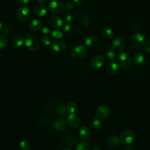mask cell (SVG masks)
<instances>
[{
  "instance_id": "484cf974",
  "label": "cell",
  "mask_w": 150,
  "mask_h": 150,
  "mask_svg": "<svg viewBox=\"0 0 150 150\" xmlns=\"http://www.w3.org/2000/svg\"><path fill=\"white\" fill-rule=\"evenodd\" d=\"M76 150H91L89 144L85 142H81L77 144Z\"/></svg>"
},
{
  "instance_id": "b9f144b4",
  "label": "cell",
  "mask_w": 150,
  "mask_h": 150,
  "mask_svg": "<svg viewBox=\"0 0 150 150\" xmlns=\"http://www.w3.org/2000/svg\"><path fill=\"white\" fill-rule=\"evenodd\" d=\"M73 2H74V4L77 5H80L83 2V0H73Z\"/></svg>"
},
{
  "instance_id": "44dd1931",
  "label": "cell",
  "mask_w": 150,
  "mask_h": 150,
  "mask_svg": "<svg viewBox=\"0 0 150 150\" xmlns=\"http://www.w3.org/2000/svg\"><path fill=\"white\" fill-rule=\"evenodd\" d=\"M107 142L108 145L111 147H116L118 146L121 143L120 138L115 136H112L108 138L107 140Z\"/></svg>"
},
{
  "instance_id": "8992f818",
  "label": "cell",
  "mask_w": 150,
  "mask_h": 150,
  "mask_svg": "<svg viewBox=\"0 0 150 150\" xmlns=\"http://www.w3.org/2000/svg\"><path fill=\"white\" fill-rule=\"evenodd\" d=\"M87 54V49L83 45H78L75 46L71 52L72 56L76 59H81L86 56Z\"/></svg>"
},
{
  "instance_id": "e575fe53",
  "label": "cell",
  "mask_w": 150,
  "mask_h": 150,
  "mask_svg": "<svg viewBox=\"0 0 150 150\" xmlns=\"http://www.w3.org/2000/svg\"><path fill=\"white\" fill-rule=\"evenodd\" d=\"M41 41L42 43L46 46H49L52 43V40L47 36H43L42 37Z\"/></svg>"
},
{
  "instance_id": "3957f363",
  "label": "cell",
  "mask_w": 150,
  "mask_h": 150,
  "mask_svg": "<svg viewBox=\"0 0 150 150\" xmlns=\"http://www.w3.org/2000/svg\"><path fill=\"white\" fill-rule=\"evenodd\" d=\"M121 143L124 145H128L132 143L135 138V134L131 131H124L120 135Z\"/></svg>"
},
{
  "instance_id": "f6af8a7d",
  "label": "cell",
  "mask_w": 150,
  "mask_h": 150,
  "mask_svg": "<svg viewBox=\"0 0 150 150\" xmlns=\"http://www.w3.org/2000/svg\"><path fill=\"white\" fill-rule=\"evenodd\" d=\"M63 150H72L70 148H68V147H66V148H64Z\"/></svg>"
},
{
  "instance_id": "f546056e",
  "label": "cell",
  "mask_w": 150,
  "mask_h": 150,
  "mask_svg": "<svg viewBox=\"0 0 150 150\" xmlns=\"http://www.w3.org/2000/svg\"><path fill=\"white\" fill-rule=\"evenodd\" d=\"M20 148L22 150H29L30 148V144L26 140H22L20 142Z\"/></svg>"
},
{
  "instance_id": "4fadbf2b",
  "label": "cell",
  "mask_w": 150,
  "mask_h": 150,
  "mask_svg": "<svg viewBox=\"0 0 150 150\" xmlns=\"http://www.w3.org/2000/svg\"><path fill=\"white\" fill-rule=\"evenodd\" d=\"M118 71V64L114 62H111L107 65L106 71L109 75H115Z\"/></svg>"
},
{
  "instance_id": "7bdbcfd3",
  "label": "cell",
  "mask_w": 150,
  "mask_h": 150,
  "mask_svg": "<svg viewBox=\"0 0 150 150\" xmlns=\"http://www.w3.org/2000/svg\"><path fill=\"white\" fill-rule=\"evenodd\" d=\"M3 30V25L2 23L0 21V32Z\"/></svg>"
},
{
  "instance_id": "cb8c5ba5",
  "label": "cell",
  "mask_w": 150,
  "mask_h": 150,
  "mask_svg": "<svg viewBox=\"0 0 150 150\" xmlns=\"http://www.w3.org/2000/svg\"><path fill=\"white\" fill-rule=\"evenodd\" d=\"M64 142L69 145H73L77 142V138L74 135H68L64 137Z\"/></svg>"
},
{
  "instance_id": "ab89813d",
  "label": "cell",
  "mask_w": 150,
  "mask_h": 150,
  "mask_svg": "<svg viewBox=\"0 0 150 150\" xmlns=\"http://www.w3.org/2000/svg\"><path fill=\"white\" fill-rule=\"evenodd\" d=\"M18 1L20 4L22 5H25L29 2V0H18Z\"/></svg>"
},
{
  "instance_id": "f1b7e54d",
  "label": "cell",
  "mask_w": 150,
  "mask_h": 150,
  "mask_svg": "<svg viewBox=\"0 0 150 150\" xmlns=\"http://www.w3.org/2000/svg\"><path fill=\"white\" fill-rule=\"evenodd\" d=\"M92 126L94 129H98L102 127V122L98 118H94L92 121Z\"/></svg>"
},
{
  "instance_id": "d4e9b609",
  "label": "cell",
  "mask_w": 150,
  "mask_h": 150,
  "mask_svg": "<svg viewBox=\"0 0 150 150\" xmlns=\"http://www.w3.org/2000/svg\"><path fill=\"white\" fill-rule=\"evenodd\" d=\"M91 20V18L90 16L88 15H84L82 17L81 23L83 27H87L90 25Z\"/></svg>"
},
{
  "instance_id": "5b68a950",
  "label": "cell",
  "mask_w": 150,
  "mask_h": 150,
  "mask_svg": "<svg viewBox=\"0 0 150 150\" xmlns=\"http://www.w3.org/2000/svg\"><path fill=\"white\" fill-rule=\"evenodd\" d=\"M63 5L60 0H52L49 2L48 9L53 13H60L63 11Z\"/></svg>"
},
{
  "instance_id": "f35d334b",
  "label": "cell",
  "mask_w": 150,
  "mask_h": 150,
  "mask_svg": "<svg viewBox=\"0 0 150 150\" xmlns=\"http://www.w3.org/2000/svg\"><path fill=\"white\" fill-rule=\"evenodd\" d=\"M145 50L148 52V53H150V40L147 42L146 43H145Z\"/></svg>"
},
{
  "instance_id": "9a60e30c",
  "label": "cell",
  "mask_w": 150,
  "mask_h": 150,
  "mask_svg": "<svg viewBox=\"0 0 150 150\" xmlns=\"http://www.w3.org/2000/svg\"><path fill=\"white\" fill-rule=\"evenodd\" d=\"M34 12L37 16H44L47 12V8L44 5H39L36 6Z\"/></svg>"
},
{
  "instance_id": "ba28073f",
  "label": "cell",
  "mask_w": 150,
  "mask_h": 150,
  "mask_svg": "<svg viewBox=\"0 0 150 150\" xmlns=\"http://www.w3.org/2000/svg\"><path fill=\"white\" fill-rule=\"evenodd\" d=\"M30 15L29 9L24 6L19 8L16 12V15L18 19L21 21H25L28 19Z\"/></svg>"
},
{
  "instance_id": "603a6c76",
  "label": "cell",
  "mask_w": 150,
  "mask_h": 150,
  "mask_svg": "<svg viewBox=\"0 0 150 150\" xmlns=\"http://www.w3.org/2000/svg\"><path fill=\"white\" fill-rule=\"evenodd\" d=\"M68 111L67 107H66L64 104H59L56 108V112L60 116L63 117L66 115Z\"/></svg>"
},
{
  "instance_id": "7a4b0ae2",
  "label": "cell",
  "mask_w": 150,
  "mask_h": 150,
  "mask_svg": "<svg viewBox=\"0 0 150 150\" xmlns=\"http://www.w3.org/2000/svg\"><path fill=\"white\" fill-rule=\"evenodd\" d=\"M25 43L26 48L32 52L37 50L39 47V42L38 39L35 36H31L28 34L26 35Z\"/></svg>"
},
{
  "instance_id": "277c9868",
  "label": "cell",
  "mask_w": 150,
  "mask_h": 150,
  "mask_svg": "<svg viewBox=\"0 0 150 150\" xmlns=\"http://www.w3.org/2000/svg\"><path fill=\"white\" fill-rule=\"evenodd\" d=\"M131 41L132 44L135 47H140L144 45L145 42V38L142 33L135 32L132 35Z\"/></svg>"
},
{
  "instance_id": "60d3db41",
  "label": "cell",
  "mask_w": 150,
  "mask_h": 150,
  "mask_svg": "<svg viewBox=\"0 0 150 150\" xmlns=\"http://www.w3.org/2000/svg\"><path fill=\"white\" fill-rule=\"evenodd\" d=\"M40 4H42V5H45V4H47L50 0H37Z\"/></svg>"
},
{
  "instance_id": "bcb514c9",
  "label": "cell",
  "mask_w": 150,
  "mask_h": 150,
  "mask_svg": "<svg viewBox=\"0 0 150 150\" xmlns=\"http://www.w3.org/2000/svg\"><path fill=\"white\" fill-rule=\"evenodd\" d=\"M1 53H0V59H1Z\"/></svg>"
},
{
  "instance_id": "ac0fdd59",
  "label": "cell",
  "mask_w": 150,
  "mask_h": 150,
  "mask_svg": "<svg viewBox=\"0 0 150 150\" xmlns=\"http://www.w3.org/2000/svg\"><path fill=\"white\" fill-rule=\"evenodd\" d=\"M29 28L33 31H38L42 27V22L38 19H33L29 23Z\"/></svg>"
},
{
  "instance_id": "e0dca14e",
  "label": "cell",
  "mask_w": 150,
  "mask_h": 150,
  "mask_svg": "<svg viewBox=\"0 0 150 150\" xmlns=\"http://www.w3.org/2000/svg\"><path fill=\"white\" fill-rule=\"evenodd\" d=\"M79 135L83 140H87L90 136V132L88 128L86 126L81 127L79 131Z\"/></svg>"
},
{
  "instance_id": "30bf717a",
  "label": "cell",
  "mask_w": 150,
  "mask_h": 150,
  "mask_svg": "<svg viewBox=\"0 0 150 150\" xmlns=\"http://www.w3.org/2000/svg\"><path fill=\"white\" fill-rule=\"evenodd\" d=\"M104 63V58L102 55L98 54L94 56L90 60V66L94 69H99L101 67Z\"/></svg>"
},
{
  "instance_id": "83f0119b",
  "label": "cell",
  "mask_w": 150,
  "mask_h": 150,
  "mask_svg": "<svg viewBox=\"0 0 150 150\" xmlns=\"http://www.w3.org/2000/svg\"><path fill=\"white\" fill-rule=\"evenodd\" d=\"M8 43V40L4 35H0V49H4Z\"/></svg>"
},
{
  "instance_id": "4dcf8cb0",
  "label": "cell",
  "mask_w": 150,
  "mask_h": 150,
  "mask_svg": "<svg viewBox=\"0 0 150 150\" xmlns=\"http://www.w3.org/2000/svg\"><path fill=\"white\" fill-rule=\"evenodd\" d=\"M104 35L106 38H107L108 39H112L113 38V36H114L113 31L110 28H107L104 29Z\"/></svg>"
},
{
  "instance_id": "6da1fadb",
  "label": "cell",
  "mask_w": 150,
  "mask_h": 150,
  "mask_svg": "<svg viewBox=\"0 0 150 150\" xmlns=\"http://www.w3.org/2000/svg\"><path fill=\"white\" fill-rule=\"evenodd\" d=\"M117 62L118 65L124 69H129L132 66V59L128 53H122L117 56Z\"/></svg>"
},
{
  "instance_id": "5bb4252c",
  "label": "cell",
  "mask_w": 150,
  "mask_h": 150,
  "mask_svg": "<svg viewBox=\"0 0 150 150\" xmlns=\"http://www.w3.org/2000/svg\"><path fill=\"white\" fill-rule=\"evenodd\" d=\"M52 47L54 51L57 52H61L66 49V45L63 41L56 40L52 43Z\"/></svg>"
},
{
  "instance_id": "d6a6232c",
  "label": "cell",
  "mask_w": 150,
  "mask_h": 150,
  "mask_svg": "<svg viewBox=\"0 0 150 150\" xmlns=\"http://www.w3.org/2000/svg\"><path fill=\"white\" fill-rule=\"evenodd\" d=\"M67 107L69 112H70V113H74L76 111V110H77V105L73 102L69 103Z\"/></svg>"
},
{
  "instance_id": "ffe728a7",
  "label": "cell",
  "mask_w": 150,
  "mask_h": 150,
  "mask_svg": "<svg viewBox=\"0 0 150 150\" xmlns=\"http://www.w3.org/2000/svg\"><path fill=\"white\" fill-rule=\"evenodd\" d=\"M145 60V56L141 53H138L135 54L133 58L134 63L137 65H141L142 64Z\"/></svg>"
},
{
  "instance_id": "ee69618b",
  "label": "cell",
  "mask_w": 150,
  "mask_h": 150,
  "mask_svg": "<svg viewBox=\"0 0 150 150\" xmlns=\"http://www.w3.org/2000/svg\"><path fill=\"white\" fill-rule=\"evenodd\" d=\"M93 150H101L99 147H97V146H96V147H94L93 149Z\"/></svg>"
},
{
  "instance_id": "d590c367",
  "label": "cell",
  "mask_w": 150,
  "mask_h": 150,
  "mask_svg": "<svg viewBox=\"0 0 150 150\" xmlns=\"http://www.w3.org/2000/svg\"><path fill=\"white\" fill-rule=\"evenodd\" d=\"M71 29V26L69 23H65L63 25V30L65 33H69Z\"/></svg>"
},
{
  "instance_id": "74e56055",
  "label": "cell",
  "mask_w": 150,
  "mask_h": 150,
  "mask_svg": "<svg viewBox=\"0 0 150 150\" xmlns=\"http://www.w3.org/2000/svg\"><path fill=\"white\" fill-rule=\"evenodd\" d=\"M41 31H42V33H43L45 35L49 34L50 32V29L47 27H43V28H42V29H41Z\"/></svg>"
},
{
  "instance_id": "52a82bcc",
  "label": "cell",
  "mask_w": 150,
  "mask_h": 150,
  "mask_svg": "<svg viewBox=\"0 0 150 150\" xmlns=\"http://www.w3.org/2000/svg\"><path fill=\"white\" fill-rule=\"evenodd\" d=\"M110 108L105 105H103L97 108L96 112V116L100 119L107 118L110 114Z\"/></svg>"
},
{
  "instance_id": "7402d4cb",
  "label": "cell",
  "mask_w": 150,
  "mask_h": 150,
  "mask_svg": "<svg viewBox=\"0 0 150 150\" xmlns=\"http://www.w3.org/2000/svg\"><path fill=\"white\" fill-rule=\"evenodd\" d=\"M24 43V38L22 36H17L12 40V45L14 47H20Z\"/></svg>"
},
{
  "instance_id": "2e32d148",
  "label": "cell",
  "mask_w": 150,
  "mask_h": 150,
  "mask_svg": "<svg viewBox=\"0 0 150 150\" xmlns=\"http://www.w3.org/2000/svg\"><path fill=\"white\" fill-rule=\"evenodd\" d=\"M63 21L60 17L54 16L50 19L49 23L52 27L54 28H59L63 26Z\"/></svg>"
},
{
  "instance_id": "8d00e7d4",
  "label": "cell",
  "mask_w": 150,
  "mask_h": 150,
  "mask_svg": "<svg viewBox=\"0 0 150 150\" xmlns=\"http://www.w3.org/2000/svg\"><path fill=\"white\" fill-rule=\"evenodd\" d=\"M65 7L68 10H72L74 9V5L71 2H66L65 4Z\"/></svg>"
},
{
  "instance_id": "d6986e66",
  "label": "cell",
  "mask_w": 150,
  "mask_h": 150,
  "mask_svg": "<svg viewBox=\"0 0 150 150\" xmlns=\"http://www.w3.org/2000/svg\"><path fill=\"white\" fill-rule=\"evenodd\" d=\"M85 43L88 47H93L97 45L98 43V39L94 35H90L87 38Z\"/></svg>"
},
{
  "instance_id": "4316f807",
  "label": "cell",
  "mask_w": 150,
  "mask_h": 150,
  "mask_svg": "<svg viewBox=\"0 0 150 150\" xmlns=\"http://www.w3.org/2000/svg\"><path fill=\"white\" fill-rule=\"evenodd\" d=\"M106 59L109 61H113L116 58V54L112 50H108L105 53Z\"/></svg>"
},
{
  "instance_id": "836d02e7",
  "label": "cell",
  "mask_w": 150,
  "mask_h": 150,
  "mask_svg": "<svg viewBox=\"0 0 150 150\" xmlns=\"http://www.w3.org/2000/svg\"><path fill=\"white\" fill-rule=\"evenodd\" d=\"M72 16L69 12H66L63 15V21L65 22V23H69L71 21Z\"/></svg>"
},
{
  "instance_id": "9c48e42d",
  "label": "cell",
  "mask_w": 150,
  "mask_h": 150,
  "mask_svg": "<svg viewBox=\"0 0 150 150\" xmlns=\"http://www.w3.org/2000/svg\"><path fill=\"white\" fill-rule=\"evenodd\" d=\"M112 46L113 49L118 53L122 52L125 48V41L120 38H117L112 40Z\"/></svg>"
},
{
  "instance_id": "7c38bea8",
  "label": "cell",
  "mask_w": 150,
  "mask_h": 150,
  "mask_svg": "<svg viewBox=\"0 0 150 150\" xmlns=\"http://www.w3.org/2000/svg\"><path fill=\"white\" fill-rule=\"evenodd\" d=\"M53 127L59 132H64L67 129L66 122L63 119H56L54 121Z\"/></svg>"
},
{
  "instance_id": "8fae6325",
  "label": "cell",
  "mask_w": 150,
  "mask_h": 150,
  "mask_svg": "<svg viewBox=\"0 0 150 150\" xmlns=\"http://www.w3.org/2000/svg\"><path fill=\"white\" fill-rule=\"evenodd\" d=\"M67 122L70 127L72 128H76L79 126L80 120L77 114L74 113H70L67 117Z\"/></svg>"
},
{
  "instance_id": "1f68e13d",
  "label": "cell",
  "mask_w": 150,
  "mask_h": 150,
  "mask_svg": "<svg viewBox=\"0 0 150 150\" xmlns=\"http://www.w3.org/2000/svg\"><path fill=\"white\" fill-rule=\"evenodd\" d=\"M51 35L55 39H60L63 37V33L58 30H54L51 32Z\"/></svg>"
}]
</instances>
